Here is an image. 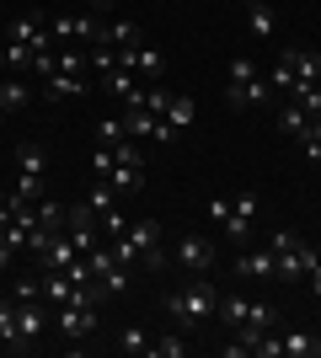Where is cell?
Masks as SVG:
<instances>
[{
    "instance_id": "cell-11",
    "label": "cell",
    "mask_w": 321,
    "mask_h": 358,
    "mask_svg": "<svg viewBox=\"0 0 321 358\" xmlns=\"http://www.w3.org/2000/svg\"><path fill=\"white\" fill-rule=\"evenodd\" d=\"M236 273H241V278H257V284H273V278H278V257H273V246L236 257Z\"/></svg>"
},
{
    "instance_id": "cell-28",
    "label": "cell",
    "mask_w": 321,
    "mask_h": 358,
    "mask_svg": "<svg viewBox=\"0 0 321 358\" xmlns=\"http://www.w3.org/2000/svg\"><path fill=\"white\" fill-rule=\"evenodd\" d=\"M150 358H187V331H166V337H150Z\"/></svg>"
},
{
    "instance_id": "cell-33",
    "label": "cell",
    "mask_w": 321,
    "mask_h": 358,
    "mask_svg": "<svg viewBox=\"0 0 321 358\" xmlns=\"http://www.w3.org/2000/svg\"><path fill=\"white\" fill-rule=\"evenodd\" d=\"M86 64H92V59H86V48H64V54H59L64 75H80V80H86Z\"/></svg>"
},
{
    "instance_id": "cell-27",
    "label": "cell",
    "mask_w": 321,
    "mask_h": 358,
    "mask_svg": "<svg viewBox=\"0 0 321 358\" xmlns=\"http://www.w3.org/2000/svg\"><path fill=\"white\" fill-rule=\"evenodd\" d=\"M268 86L273 91H294V64H290V48H278L273 64H268Z\"/></svg>"
},
{
    "instance_id": "cell-21",
    "label": "cell",
    "mask_w": 321,
    "mask_h": 358,
    "mask_svg": "<svg viewBox=\"0 0 321 358\" xmlns=\"http://www.w3.org/2000/svg\"><path fill=\"white\" fill-rule=\"evenodd\" d=\"M32 209H38V224H43V230H64V220H70V203H59V198H38V203H32Z\"/></svg>"
},
{
    "instance_id": "cell-35",
    "label": "cell",
    "mask_w": 321,
    "mask_h": 358,
    "mask_svg": "<svg viewBox=\"0 0 321 358\" xmlns=\"http://www.w3.org/2000/svg\"><path fill=\"white\" fill-rule=\"evenodd\" d=\"M92 134H97V145H107V150H113V145L123 139V123H118V118H102V123L92 129Z\"/></svg>"
},
{
    "instance_id": "cell-41",
    "label": "cell",
    "mask_w": 321,
    "mask_h": 358,
    "mask_svg": "<svg viewBox=\"0 0 321 358\" xmlns=\"http://www.w3.org/2000/svg\"><path fill=\"white\" fill-rule=\"evenodd\" d=\"M306 284H311V289H316V294H321V262H316V268L306 273Z\"/></svg>"
},
{
    "instance_id": "cell-7",
    "label": "cell",
    "mask_w": 321,
    "mask_h": 358,
    "mask_svg": "<svg viewBox=\"0 0 321 358\" xmlns=\"http://www.w3.org/2000/svg\"><path fill=\"white\" fill-rule=\"evenodd\" d=\"M316 262H321V246L300 241L294 252H278V278H284V284H300V278H306V273L316 268Z\"/></svg>"
},
{
    "instance_id": "cell-2",
    "label": "cell",
    "mask_w": 321,
    "mask_h": 358,
    "mask_svg": "<svg viewBox=\"0 0 321 358\" xmlns=\"http://www.w3.org/2000/svg\"><path fill=\"white\" fill-rule=\"evenodd\" d=\"M273 96V86H268V75L257 70V59L252 54H236L230 59V70H225V107H257V102H268Z\"/></svg>"
},
{
    "instance_id": "cell-9",
    "label": "cell",
    "mask_w": 321,
    "mask_h": 358,
    "mask_svg": "<svg viewBox=\"0 0 321 358\" xmlns=\"http://www.w3.org/2000/svg\"><path fill=\"white\" fill-rule=\"evenodd\" d=\"M252 220H257V193H241V198H230L225 236L236 241V246H246V230H252Z\"/></svg>"
},
{
    "instance_id": "cell-36",
    "label": "cell",
    "mask_w": 321,
    "mask_h": 358,
    "mask_svg": "<svg viewBox=\"0 0 321 358\" xmlns=\"http://www.w3.org/2000/svg\"><path fill=\"white\" fill-rule=\"evenodd\" d=\"M11 299H43V284H38V273H32V278H16V284H11Z\"/></svg>"
},
{
    "instance_id": "cell-3",
    "label": "cell",
    "mask_w": 321,
    "mask_h": 358,
    "mask_svg": "<svg viewBox=\"0 0 321 358\" xmlns=\"http://www.w3.org/2000/svg\"><path fill=\"white\" fill-rule=\"evenodd\" d=\"M48 32H54V43L92 48L97 32H102V22H97V11H59V16H48Z\"/></svg>"
},
{
    "instance_id": "cell-12",
    "label": "cell",
    "mask_w": 321,
    "mask_h": 358,
    "mask_svg": "<svg viewBox=\"0 0 321 358\" xmlns=\"http://www.w3.org/2000/svg\"><path fill=\"white\" fill-rule=\"evenodd\" d=\"M290 64H294V91L290 96H300L306 86H321V54L316 48H290Z\"/></svg>"
},
{
    "instance_id": "cell-42",
    "label": "cell",
    "mask_w": 321,
    "mask_h": 358,
    "mask_svg": "<svg viewBox=\"0 0 321 358\" xmlns=\"http://www.w3.org/2000/svg\"><path fill=\"white\" fill-rule=\"evenodd\" d=\"M0 75H11V70H6V43H0Z\"/></svg>"
},
{
    "instance_id": "cell-19",
    "label": "cell",
    "mask_w": 321,
    "mask_h": 358,
    "mask_svg": "<svg viewBox=\"0 0 321 358\" xmlns=\"http://www.w3.org/2000/svg\"><path fill=\"white\" fill-rule=\"evenodd\" d=\"M86 203H92V214H97V220L118 214V193H113V182H107V177H97V182H92V193H86Z\"/></svg>"
},
{
    "instance_id": "cell-17",
    "label": "cell",
    "mask_w": 321,
    "mask_h": 358,
    "mask_svg": "<svg viewBox=\"0 0 321 358\" xmlns=\"http://www.w3.org/2000/svg\"><path fill=\"white\" fill-rule=\"evenodd\" d=\"M43 171H48V150L22 139V145H16V177H43Z\"/></svg>"
},
{
    "instance_id": "cell-15",
    "label": "cell",
    "mask_w": 321,
    "mask_h": 358,
    "mask_svg": "<svg viewBox=\"0 0 321 358\" xmlns=\"http://www.w3.org/2000/svg\"><path fill=\"white\" fill-rule=\"evenodd\" d=\"M193 118H199V107H193V96H183V91H171L166 113H161V123H166L171 134H183V129H193Z\"/></svg>"
},
{
    "instance_id": "cell-13",
    "label": "cell",
    "mask_w": 321,
    "mask_h": 358,
    "mask_svg": "<svg viewBox=\"0 0 321 358\" xmlns=\"http://www.w3.org/2000/svg\"><path fill=\"white\" fill-rule=\"evenodd\" d=\"M86 91H92V86H86L80 75H64V70H54V75H48V80H43V96H48V102H70V96H76V102H80Z\"/></svg>"
},
{
    "instance_id": "cell-25",
    "label": "cell",
    "mask_w": 321,
    "mask_h": 358,
    "mask_svg": "<svg viewBox=\"0 0 321 358\" xmlns=\"http://www.w3.org/2000/svg\"><path fill=\"white\" fill-rule=\"evenodd\" d=\"M0 102L11 107V113H22V107L32 102V86L22 80V75H6V80H0Z\"/></svg>"
},
{
    "instance_id": "cell-39",
    "label": "cell",
    "mask_w": 321,
    "mask_h": 358,
    "mask_svg": "<svg viewBox=\"0 0 321 358\" xmlns=\"http://www.w3.org/2000/svg\"><path fill=\"white\" fill-rule=\"evenodd\" d=\"M204 214H209L214 224H225L230 220V198H209V209H204Z\"/></svg>"
},
{
    "instance_id": "cell-1",
    "label": "cell",
    "mask_w": 321,
    "mask_h": 358,
    "mask_svg": "<svg viewBox=\"0 0 321 358\" xmlns=\"http://www.w3.org/2000/svg\"><path fill=\"white\" fill-rule=\"evenodd\" d=\"M161 305H166V315L177 321V331H193V327H204V321L220 310V289L209 284V273H193V284L171 289Z\"/></svg>"
},
{
    "instance_id": "cell-5",
    "label": "cell",
    "mask_w": 321,
    "mask_h": 358,
    "mask_svg": "<svg viewBox=\"0 0 321 358\" xmlns=\"http://www.w3.org/2000/svg\"><path fill=\"white\" fill-rule=\"evenodd\" d=\"M171 262L187 268V273H209L214 268V241H204L199 230H187V236L171 241Z\"/></svg>"
},
{
    "instance_id": "cell-30",
    "label": "cell",
    "mask_w": 321,
    "mask_h": 358,
    "mask_svg": "<svg viewBox=\"0 0 321 358\" xmlns=\"http://www.w3.org/2000/svg\"><path fill=\"white\" fill-rule=\"evenodd\" d=\"M107 182H113V193H139L145 166H113V171H107Z\"/></svg>"
},
{
    "instance_id": "cell-37",
    "label": "cell",
    "mask_w": 321,
    "mask_h": 358,
    "mask_svg": "<svg viewBox=\"0 0 321 358\" xmlns=\"http://www.w3.org/2000/svg\"><path fill=\"white\" fill-rule=\"evenodd\" d=\"M107 171H113V150L97 145V150H92V177H107Z\"/></svg>"
},
{
    "instance_id": "cell-6",
    "label": "cell",
    "mask_w": 321,
    "mask_h": 358,
    "mask_svg": "<svg viewBox=\"0 0 321 358\" xmlns=\"http://www.w3.org/2000/svg\"><path fill=\"white\" fill-rule=\"evenodd\" d=\"M6 38L11 43H27L32 54H43V48H54V32H48L43 16H11V27H6Z\"/></svg>"
},
{
    "instance_id": "cell-26",
    "label": "cell",
    "mask_w": 321,
    "mask_h": 358,
    "mask_svg": "<svg viewBox=\"0 0 321 358\" xmlns=\"http://www.w3.org/2000/svg\"><path fill=\"white\" fill-rule=\"evenodd\" d=\"M38 284H43V305H64V299L76 294V284L64 273H38Z\"/></svg>"
},
{
    "instance_id": "cell-23",
    "label": "cell",
    "mask_w": 321,
    "mask_h": 358,
    "mask_svg": "<svg viewBox=\"0 0 321 358\" xmlns=\"http://www.w3.org/2000/svg\"><path fill=\"white\" fill-rule=\"evenodd\" d=\"M284 358H321V337L316 331H290L284 337Z\"/></svg>"
},
{
    "instance_id": "cell-43",
    "label": "cell",
    "mask_w": 321,
    "mask_h": 358,
    "mask_svg": "<svg viewBox=\"0 0 321 358\" xmlns=\"http://www.w3.org/2000/svg\"><path fill=\"white\" fill-rule=\"evenodd\" d=\"M6 118H11V107H6V102H0V123H6Z\"/></svg>"
},
{
    "instance_id": "cell-8",
    "label": "cell",
    "mask_w": 321,
    "mask_h": 358,
    "mask_svg": "<svg viewBox=\"0 0 321 358\" xmlns=\"http://www.w3.org/2000/svg\"><path fill=\"white\" fill-rule=\"evenodd\" d=\"M43 331H48L43 299H16V337H22V348H32Z\"/></svg>"
},
{
    "instance_id": "cell-4",
    "label": "cell",
    "mask_w": 321,
    "mask_h": 358,
    "mask_svg": "<svg viewBox=\"0 0 321 358\" xmlns=\"http://www.w3.org/2000/svg\"><path fill=\"white\" fill-rule=\"evenodd\" d=\"M54 331H59L64 343H86L97 331V305H76V299H64L59 315H54Z\"/></svg>"
},
{
    "instance_id": "cell-44",
    "label": "cell",
    "mask_w": 321,
    "mask_h": 358,
    "mask_svg": "<svg viewBox=\"0 0 321 358\" xmlns=\"http://www.w3.org/2000/svg\"><path fill=\"white\" fill-rule=\"evenodd\" d=\"M246 6H273V0H246Z\"/></svg>"
},
{
    "instance_id": "cell-20",
    "label": "cell",
    "mask_w": 321,
    "mask_h": 358,
    "mask_svg": "<svg viewBox=\"0 0 321 358\" xmlns=\"http://www.w3.org/2000/svg\"><path fill=\"white\" fill-rule=\"evenodd\" d=\"M246 32L257 38V43H268L278 32V22H273V6H246Z\"/></svg>"
},
{
    "instance_id": "cell-40",
    "label": "cell",
    "mask_w": 321,
    "mask_h": 358,
    "mask_svg": "<svg viewBox=\"0 0 321 358\" xmlns=\"http://www.w3.org/2000/svg\"><path fill=\"white\" fill-rule=\"evenodd\" d=\"M11 220H16V198H11V193H0V230H6Z\"/></svg>"
},
{
    "instance_id": "cell-24",
    "label": "cell",
    "mask_w": 321,
    "mask_h": 358,
    "mask_svg": "<svg viewBox=\"0 0 321 358\" xmlns=\"http://www.w3.org/2000/svg\"><path fill=\"white\" fill-rule=\"evenodd\" d=\"M246 327L268 337V331L278 327V310H273V299H252V310H246ZM236 331H241V327H236Z\"/></svg>"
},
{
    "instance_id": "cell-38",
    "label": "cell",
    "mask_w": 321,
    "mask_h": 358,
    "mask_svg": "<svg viewBox=\"0 0 321 358\" xmlns=\"http://www.w3.org/2000/svg\"><path fill=\"white\" fill-rule=\"evenodd\" d=\"M268 246H273V257H278V252H294V246H300V236H294V230H273V241H268Z\"/></svg>"
},
{
    "instance_id": "cell-16",
    "label": "cell",
    "mask_w": 321,
    "mask_h": 358,
    "mask_svg": "<svg viewBox=\"0 0 321 358\" xmlns=\"http://www.w3.org/2000/svg\"><path fill=\"white\" fill-rule=\"evenodd\" d=\"M134 43H139L134 22H102V32H97V48H113V54H118V48H134Z\"/></svg>"
},
{
    "instance_id": "cell-14",
    "label": "cell",
    "mask_w": 321,
    "mask_h": 358,
    "mask_svg": "<svg viewBox=\"0 0 321 358\" xmlns=\"http://www.w3.org/2000/svg\"><path fill=\"white\" fill-rule=\"evenodd\" d=\"M76 246H70V236H64V230H59V236H54V241H48V252L43 257H38V273H64V268H70V262H76Z\"/></svg>"
},
{
    "instance_id": "cell-18",
    "label": "cell",
    "mask_w": 321,
    "mask_h": 358,
    "mask_svg": "<svg viewBox=\"0 0 321 358\" xmlns=\"http://www.w3.org/2000/svg\"><path fill=\"white\" fill-rule=\"evenodd\" d=\"M278 129H284V134H290L294 145H300V139H306V129H311V113H306V107H300V102L290 96V102L278 107Z\"/></svg>"
},
{
    "instance_id": "cell-34",
    "label": "cell",
    "mask_w": 321,
    "mask_h": 358,
    "mask_svg": "<svg viewBox=\"0 0 321 358\" xmlns=\"http://www.w3.org/2000/svg\"><path fill=\"white\" fill-rule=\"evenodd\" d=\"M102 289H107V294H129V268H123V262H113V268L102 273Z\"/></svg>"
},
{
    "instance_id": "cell-10",
    "label": "cell",
    "mask_w": 321,
    "mask_h": 358,
    "mask_svg": "<svg viewBox=\"0 0 321 358\" xmlns=\"http://www.w3.org/2000/svg\"><path fill=\"white\" fill-rule=\"evenodd\" d=\"M118 64L123 70H134V75H161L166 70V54L150 43H134V48H118Z\"/></svg>"
},
{
    "instance_id": "cell-29",
    "label": "cell",
    "mask_w": 321,
    "mask_h": 358,
    "mask_svg": "<svg viewBox=\"0 0 321 358\" xmlns=\"http://www.w3.org/2000/svg\"><path fill=\"white\" fill-rule=\"evenodd\" d=\"M0 343L22 353V337H16V299L11 294H0Z\"/></svg>"
},
{
    "instance_id": "cell-22",
    "label": "cell",
    "mask_w": 321,
    "mask_h": 358,
    "mask_svg": "<svg viewBox=\"0 0 321 358\" xmlns=\"http://www.w3.org/2000/svg\"><path fill=\"white\" fill-rule=\"evenodd\" d=\"M246 310H252V299H246V294H220V310H214V315L236 331V327H246Z\"/></svg>"
},
{
    "instance_id": "cell-32",
    "label": "cell",
    "mask_w": 321,
    "mask_h": 358,
    "mask_svg": "<svg viewBox=\"0 0 321 358\" xmlns=\"http://www.w3.org/2000/svg\"><path fill=\"white\" fill-rule=\"evenodd\" d=\"M300 155H306L311 166H321V118H311V129H306V139H300Z\"/></svg>"
},
{
    "instance_id": "cell-31",
    "label": "cell",
    "mask_w": 321,
    "mask_h": 358,
    "mask_svg": "<svg viewBox=\"0 0 321 358\" xmlns=\"http://www.w3.org/2000/svg\"><path fill=\"white\" fill-rule=\"evenodd\" d=\"M118 353H150V331L139 327V321H134V327H123L118 331Z\"/></svg>"
},
{
    "instance_id": "cell-45",
    "label": "cell",
    "mask_w": 321,
    "mask_h": 358,
    "mask_svg": "<svg viewBox=\"0 0 321 358\" xmlns=\"http://www.w3.org/2000/svg\"><path fill=\"white\" fill-rule=\"evenodd\" d=\"M316 54H321V48H316Z\"/></svg>"
}]
</instances>
